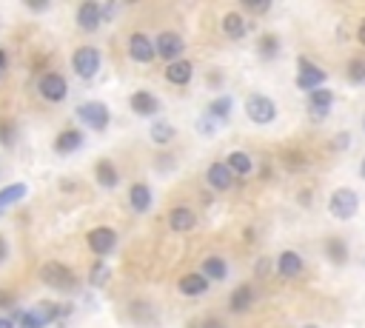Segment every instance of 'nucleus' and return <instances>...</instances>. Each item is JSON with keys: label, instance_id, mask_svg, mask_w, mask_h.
I'll list each match as a JSON object with an SVG mask.
<instances>
[{"label": "nucleus", "instance_id": "nucleus-1", "mask_svg": "<svg viewBox=\"0 0 365 328\" xmlns=\"http://www.w3.org/2000/svg\"><path fill=\"white\" fill-rule=\"evenodd\" d=\"M41 280L49 288H54V292H71V288L78 285V277H74L71 268L57 263V260H49V263L41 265Z\"/></svg>", "mask_w": 365, "mask_h": 328}, {"label": "nucleus", "instance_id": "nucleus-2", "mask_svg": "<svg viewBox=\"0 0 365 328\" xmlns=\"http://www.w3.org/2000/svg\"><path fill=\"white\" fill-rule=\"evenodd\" d=\"M100 63H103V54L94 46H80L71 54V69L78 77H83V80H91V77L100 72Z\"/></svg>", "mask_w": 365, "mask_h": 328}, {"label": "nucleus", "instance_id": "nucleus-3", "mask_svg": "<svg viewBox=\"0 0 365 328\" xmlns=\"http://www.w3.org/2000/svg\"><path fill=\"white\" fill-rule=\"evenodd\" d=\"M245 114L252 123L268 126L277 120V103L272 98H265V94H252V98L245 100Z\"/></svg>", "mask_w": 365, "mask_h": 328}, {"label": "nucleus", "instance_id": "nucleus-4", "mask_svg": "<svg viewBox=\"0 0 365 328\" xmlns=\"http://www.w3.org/2000/svg\"><path fill=\"white\" fill-rule=\"evenodd\" d=\"M74 114H78V120H80L83 126H89L91 131H103V129L109 126V120H111L109 106L100 103V100H86V103H80Z\"/></svg>", "mask_w": 365, "mask_h": 328}, {"label": "nucleus", "instance_id": "nucleus-5", "mask_svg": "<svg viewBox=\"0 0 365 328\" xmlns=\"http://www.w3.org/2000/svg\"><path fill=\"white\" fill-rule=\"evenodd\" d=\"M360 208V195L354 188H337L331 200H329V211L337 220H351Z\"/></svg>", "mask_w": 365, "mask_h": 328}, {"label": "nucleus", "instance_id": "nucleus-6", "mask_svg": "<svg viewBox=\"0 0 365 328\" xmlns=\"http://www.w3.org/2000/svg\"><path fill=\"white\" fill-rule=\"evenodd\" d=\"M329 80V72L325 69H320L317 63H311V61H305V57H300V72H297V86L302 89V91H317V89H322V83Z\"/></svg>", "mask_w": 365, "mask_h": 328}, {"label": "nucleus", "instance_id": "nucleus-7", "mask_svg": "<svg viewBox=\"0 0 365 328\" xmlns=\"http://www.w3.org/2000/svg\"><path fill=\"white\" fill-rule=\"evenodd\" d=\"M86 243L98 257H106L114 252V245H118V234H114V228H109V226H98V228L89 231Z\"/></svg>", "mask_w": 365, "mask_h": 328}, {"label": "nucleus", "instance_id": "nucleus-8", "mask_svg": "<svg viewBox=\"0 0 365 328\" xmlns=\"http://www.w3.org/2000/svg\"><path fill=\"white\" fill-rule=\"evenodd\" d=\"M155 49H157V54L163 57V61H180V54H183V49H186V41L177 34V32H160L157 34V41H155Z\"/></svg>", "mask_w": 365, "mask_h": 328}, {"label": "nucleus", "instance_id": "nucleus-9", "mask_svg": "<svg viewBox=\"0 0 365 328\" xmlns=\"http://www.w3.org/2000/svg\"><path fill=\"white\" fill-rule=\"evenodd\" d=\"M37 89H41V94H43L46 100H52V103H60L66 98V91H69L63 74H57V72H46L41 77V83H37Z\"/></svg>", "mask_w": 365, "mask_h": 328}, {"label": "nucleus", "instance_id": "nucleus-10", "mask_svg": "<svg viewBox=\"0 0 365 328\" xmlns=\"http://www.w3.org/2000/svg\"><path fill=\"white\" fill-rule=\"evenodd\" d=\"M129 54H131V61H137V63H151V61H155V54H157V49L143 32H134L129 37Z\"/></svg>", "mask_w": 365, "mask_h": 328}, {"label": "nucleus", "instance_id": "nucleus-11", "mask_svg": "<svg viewBox=\"0 0 365 328\" xmlns=\"http://www.w3.org/2000/svg\"><path fill=\"white\" fill-rule=\"evenodd\" d=\"M331 106H334V91L317 89V91L309 94V114H311L314 120H325V118H329Z\"/></svg>", "mask_w": 365, "mask_h": 328}, {"label": "nucleus", "instance_id": "nucleus-12", "mask_svg": "<svg viewBox=\"0 0 365 328\" xmlns=\"http://www.w3.org/2000/svg\"><path fill=\"white\" fill-rule=\"evenodd\" d=\"M206 180L214 191H228L234 186V171L228 168L225 163H211L208 171H206Z\"/></svg>", "mask_w": 365, "mask_h": 328}, {"label": "nucleus", "instance_id": "nucleus-13", "mask_svg": "<svg viewBox=\"0 0 365 328\" xmlns=\"http://www.w3.org/2000/svg\"><path fill=\"white\" fill-rule=\"evenodd\" d=\"M103 23V9L94 3V0H86V3H80L78 9V26L83 32H98Z\"/></svg>", "mask_w": 365, "mask_h": 328}, {"label": "nucleus", "instance_id": "nucleus-14", "mask_svg": "<svg viewBox=\"0 0 365 328\" xmlns=\"http://www.w3.org/2000/svg\"><path fill=\"white\" fill-rule=\"evenodd\" d=\"M129 106H131V111L137 114V118H151V114L160 111V100L151 91H134L129 98Z\"/></svg>", "mask_w": 365, "mask_h": 328}, {"label": "nucleus", "instance_id": "nucleus-15", "mask_svg": "<svg viewBox=\"0 0 365 328\" xmlns=\"http://www.w3.org/2000/svg\"><path fill=\"white\" fill-rule=\"evenodd\" d=\"M302 268H305V263H302V257H300L297 252H283V254L277 257V274L285 277V280L300 277Z\"/></svg>", "mask_w": 365, "mask_h": 328}, {"label": "nucleus", "instance_id": "nucleus-16", "mask_svg": "<svg viewBox=\"0 0 365 328\" xmlns=\"http://www.w3.org/2000/svg\"><path fill=\"white\" fill-rule=\"evenodd\" d=\"M168 226H171V231H191L197 226V215L188 206H177L168 215Z\"/></svg>", "mask_w": 365, "mask_h": 328}, {"label": "nucleus", "instance_id": "nucleus-17", "mask_svg": "<svg viewBox=\"0 0 365 328\" xmlns=\"http://www.w3.org/2000/svg\"><path fill=\"white\" fill-rule=\"evenodd\" d=\"M83 146V134L78 129H63L60 134H57V140H54V151L57 154H71V151H78Z\"/></svg>", "mask_w": 365, "mask_h": 328}, {"label": "nucleus", "instance_id": "nucleus-18", "mask_svg": "<svg viewBox=\"0 0 365 328\" xmlns=\"http://www.w3.org/2000/svg\"><path fill=\"white\" fill-rule=\"evenodd\" d=\"M129 203H131V208L137 211V215H146V211L151 208V188L146 183H134L129 188Z\"/></svg>", "mask_w": 365, "mask_h": 328}, {"label": "nucleus", "instance_id": "nucleus-19", "mask_svg": "<svg viewBox=\"0 0 365 328\" xmlns=\"http://www.w3.org/2000/svg\"><path fill=\"white\" fill-rule=\"evenodd\" d=\"M191 74H195V66H191L188 61H175L166 69V80L175 83V86H186L191 80Z\"/></svg>", "mask_w": 365, "mask_h": 328}, {"label": "nucleus", "instance_id": "nucleus-20", "mask_svg": "<svg viewBox=\"0 0 365 328\" xmlns=\"http://www.w3.org/2000/svg\"><path fill=\"white\" fill-rule=\"evenodd\" d=\"M252 303H254V288L252 285H237L232 300H228V308H232L234 314H243V311L252 308Z\"/></svg>", "mask_w": 365, "mask_h": 328}, {"label": "nucleus", "instance_id": "nucleus-21", "mask_svg": "<svg viewBox=\"0 0 365 328\" xmlns=\"http://www.w3.org/2000/svg\"><path fill=\"white\" fill-rule=\"evenodd\" d=\"M223 32H225V37H232V41H240V37H245V32H248L245 17L240 12H228L223 17Z\"/></svg>", "mask_w": 365, "mask_h": 328}, {"label": "nucleus", "instance_id": "nucleus-22", "mask_svg": "<svg viewBox=\"0 0 365 328\" xmlns=\"http://www.w3.org/2000/svg\"><path fill=\"white\" fill-rule=\"evenodd\" d=\"M94 177H98V183L103 188H118V183H120V175H118V168H114L111 160H98V166H94Z\"/></svg>", "mask_w": 365, "mask_h": 328}, {"label": "nucleus", "instance_id": "nucleus-23", "mask_svg": "<svg viewBox=\"0 0 365 328\" xmlns=\"http://www.w3.org/2000/svg\"><path fill=\"white\" fill-rule=\"evenodd\" d=\"M208 288V277L203 272H195V274H183L180 280V292L188 294V297H197V294H206Z\"/></svg>", "mask_w": 365, "mask_h": 328}, {"label": "nucleus", "instance_id": "nucleus-24", "mask_svg": "<svg viewBox=\"0 0 365 328\" xmlns=\"http://www.w3.org/2000/svg\"><path fill=\"white\" fill-rule=\"evenodd\" d=\"M26 195H29V186L26 183H12L6 188H0V215H3L9 206H14L17 200H23Z\"/></svg>", "mask_w": 365, "mask_h": 328}, {"label": "nucleus", "instance_id": "nucleus-25", "mask_svg": "<svg viewBox=\"0 0 365 328\" xmlns=\"http://www.w3.org/2000/svg\"><path fill=\"white\" fill-rule=\"evenodd\" d=\"M225 166L234 171V175H240V177H245V175H252V168H254V160L248 157L245 151H232L225 157Z\"/></svg>", "mask_w": 365, "mask_h": 328}, {"label": "nucleus", "instance_id": "nucleus-26", "mask_svg": "<svg viewBox=\"0 0 365 328\" xmlns=\"http://www.w3.org/2000/svg\"><path fill=\"white\" fill-rule=\"evenodd\" d=\"M325 257H329L334 265H345L349 263V245H345L342 237H331L325 243Z\"/></svg>", "mask_w": 365, "mask_h": 328}, {"label": "nucleus", "instance_id": "nucleus-27", "mask_svg": "<svg viewBox=\"0 0 365 328\" xmlns=\"http://www.w3.org/2000/svg\"><path fill=\"white\" fill-rule=\"evenodd\" d=\"M203 274L208 277V280H225L228 277V265H225V260L223 257H206L203 260Z\"/></svg>", "mask_w": 365, "mask_h": 328}, {"label": "nucleus", "instance_id": "nucleus-28", "mask_svg": "<svg viewBox=\"0 0 365 328\" xmlns=\"http://www.w3.org/2000/svg\"><path fill=\"white\" fill-rule=\"evenodd\" d=\"M234 109V100L228 98V94H223V98H214L208 103V118H214V120H225L228 114H232Z\"/></svg>", "mask_w": 365, "mask_h": 328}, {"label": "nucleus", "instance_id": "nucleus-29", "mask_svg": "<svg viewBox=\"0 0 365 328\" xmlns=\"http://www.w3.org/2000/svg\"><path fill=\"white\" fill-rule=\"evenodd\" d=\"M131 317H134V322H140V325H155L157 322V311L148 303H134L131 305Z\"/></svg>", "mask_w": 365, "mask_h": 328}, {"label": "nucleus", "instance_id": "nucleus-30", "mask_svg": "<svg viewBox=\"0 0 365 328\" xmlns=\"http://www.w3.org/2000/svg\"><path fill=\"white\" fill-rule=\"evenodd\" d=\"M148 134H151V140H155V143L166 146V143H171V138H175V126L166 123V120H157L155 126H151Z\"/></svg>", "mask_w": 365, "mask_h": 328}, {"label": "nucleus", "instance_id": "nucleus-31", "mask_svg": "<svg viewBox=\"0 0 365 328\" xmlns=\"http://www.w3.org/2000/svg\"><path fill=\"white\" fill-rule=\"evenodd\" d=\"M257 46H260V54L265 57V61H272V57L280 54V37L277 34H263Z\"/></svg>", "mask_w": 365, "mask_h": 328}, {"label": "nucleus", "instance_id": "nucleus-32", "mask_svg": "<svg viewBox=\"0 0 365 328\" xmlns=\"http://www.w3.org/2000/svg\"><path fill=\"white\" fill-rule=\"evenodd\" d=\"M49 322L37 314V308H32V311H23L17 314V328H46Z\"/></svg>", "mask_w": 365, "mask_h": 328}, {"label": "nucleus", "instance_id": "nucleus-33", "mask_svg": "<svg viewBox=\"0 0 365 328\" xmlns=\"http://www.w3.org/2000/svg\"><path fill=\"white\" fill-rule=\"evenodd\" d=\"M106 283H109V265L106 263H98V265L91 268V274H89V285L91 288H100Z\"/></svg>", "mask_w": 365, "mask_h": 328}, {"label": "nucleus", "instance_id": "nucleus-34", "mask_svg": "<svg viewBox=\"0 0 365 328\" xmlns=\"http://www.w3.org/2000/svg\"><path fill=\"white\" fill-rule=\"evenodd\" d=\"M37 314H41L46 322H54L57 317H63V314H66V308L54 305V303H41V305H37Z\"/></svg>", "mask_w": 365, "mask_h": 328}, {"label": "nucleus", "instance_id": "nucleus-35", "mask_svg": "<svg viewBox=\"0 0 365 328\" xmlns=\"http://www.w3.org/2000/svg\"><path fill=\"white\" fill-rule=\"evenodd\" d=\"M14 138H17V129L12 120H0V143L3 146H14Z\"/></svg>", "mask_w": 365, "mask_h": 328}, {"label": "nucleus", "instance_id": "nucleus-36", "mask_svg": "<svg viewBox=\"0 0 365 328\" xmlns=\"http://www.w3.org/2000/svg\"><path fill=\"white\" fill-rule=\"evenodd\" d=\"M349 80L351 83H365V61H351L349 63Z\"/></svg>", "mask_w": 365, "mask_h": 328}, {"label": "nucleus", "instance_id": "nucleus-37", "mask_svg": "<svg viewBox=\"0 0 365 328\" xmlns=\"http://www.w3.org/2000/svg\"><path fill=\"white\" fill-rule=\"evenodd\" d=\"M245 9H248V12H254V14H265L268 9H272V3H268V0H263V3H254V0H245Z\"/></svg>", "mask_w": 365, "mask_h": 328}, {"label": "nucleus", "instance_id": "nucleus-38", "mask_svg": "<svg viewBox=\"0 0 365 328\" xmlns=\"http://www.w3.org/2000/svg\"><path fill=\"white\" fill-rule=\"evenodd\" d=\"M197 131L200 134H211V131H214V118H208V114H206V118H200L197 120Z\"/></svg>", "mask_w": 365, "mask_h": 328}, {"label": "nucleus", "instance_id": "nucleus-39", "mask_svg": "<svg viewBox=\"0 0 365 328\" xmlns=\"http://www.w3.org/2000/svg\"><path fill=\"white\" fill-rule=\"evenodd\" d=\"M349 140H351V134H349V131H340V134H337L334 149H345V146H349Z\"/></svg>", "mask_w": 365, "mask_h": 328}, {"label": "nucleus", "instance_id": "nucleus-40", "mask_svg": "<svg viewBox=\"0 0 365 328\" xmlns=\"http://www.w3.org/2000/svg\"><path fill=\"white\" fill-rule=\"evenodd\" d=\"M200 328H225V325H223L217 317H206V320L200 322Z\"/></svg>", "mask_w": 365, "mask_h": 328}, {"label": "nucleus", "instance_id": "nucleus-41", "mask_svg": "<svg viewBox=\"0 0 365 328\" xmlns=\"http://www.w3.org/2000/svg\"><path fill=\"white\" fill-rule=\"evenodd\" d=\"M6 257H9V243L3 234H0V263H6Z\"/></svg>", "mask_w": 365, "mask_h": 328}, {"label": "nucleus", "instance_id": "nucleus-42", "mask_svg": "<svg viewBox=\"0 0 365 328\" xmlns=\"http://www.w3.org/2000/svg\"><path fill=\"white\" fill-rule=\"evenodd\" d=\"M14 300H12V294L9 292H0V308H6V305H12Z\"/></svg>", "mask_w": 365, "mask_h": 328}, {"label": "nucleus", "instance_id": "nucleus-43", "mask_svg": "<svg viewBox=\"0 0 365 328\" xmlns=\"http://www.w3.org/2000/svg\"><path fill=\"white\" fill-rule=\"evenodd\" d=\"M265 272H268V260H260L257 263V277H265Z\"/></svg>", "mask_w": 365, "mask_h": 328}, {"label": "nucleus", "instance_id": "nucleus-44", "mask_svg": "<svg viewBox=\"0 0 365 328\" xmlns=\"http://www.w3.org/2000/svg\"><path fill=\"white\" fill-rule=\"evenodd\" d=\"M357 41L365 46V21H362V23H360V29H357Z\"/></svg>", "mask_w": 365, "mask_h": 328}, {"label": "nucleus", "instance_id": "nucleus-45", "mask_svg": "<svg viewBox=\"0 0 365 328\" xmlns=\"http://www.w3.org/2000/svg\"><path fill=\"white\" fill-rule=\"evenodd\" d=\"M0 328H14V320H9V317L0 314Z\"/></svg>", "mask_w": 365, "mask_h": 328}, {"label": "nucleus", "instance_id": "nucleus-46", "mask_svg": "<svg viewBox=\"0 0 365 328\" xmlns=\"http://www.w3.org/2000/svg\"><path fill=\"white\" fill-rule=\"evenodd\" d=\"M6 63H9V57H6V52H3V49H0V72L6 69Z\"/></svg>", "mask_w": 365, "mask_h": 328}, {"label": "nucleus", "instance_id": "nucleus-47", "mask_svg": "<svg viewBox=\"0 0 365 328\" xmlns=\"http://www.w3.org/2000/svg\"><path fill=\"white\" fill-rule=\"evenodd\" d=\"M29 9H34V12H43V9H49V3H29Z\"/></svg>", "mask_w": 365, "mask_h": 328}, {"label": "nucleus", "instance_id": "nucleus-48", "mask_svg": "<svg viewBox=\"0 0 365 328\" xmlns=\"http://www.w3.org/2000/svg\"><path fill=\"white\" fill-rule=\"evenodd\" d=\"M360 177H365V157H362V166H360Z\"/></svg>", "mask_w": 365, "mask_h": 328}, {"label": "nucleus", "instance_id": "nucleus-49", "mask_svg": "<svg viewBox=\"0 0 365 328\" xmlns=\"http://www.w3.org/2000/svg\"><path fill=\"white\" fill-rule=\"evenodd\" d=\"M305 328H320V325H305Z\"/></svg>", "mask_w": 365, "mask_h": 328}, {"label": "nucleus", "instance_id": "nucleus-50", "mask_svg": "<svg viewBox=\"0 0 365 328\" xmlns=\"http://www.w3.org/2000/svg\"><path fill=\"white\" fill-rule=\"evenodd\" d=\"M362 129H365V118H362Z\"/></svg>", "mask_w": 365, "mask_h": 328}]
</instances>
